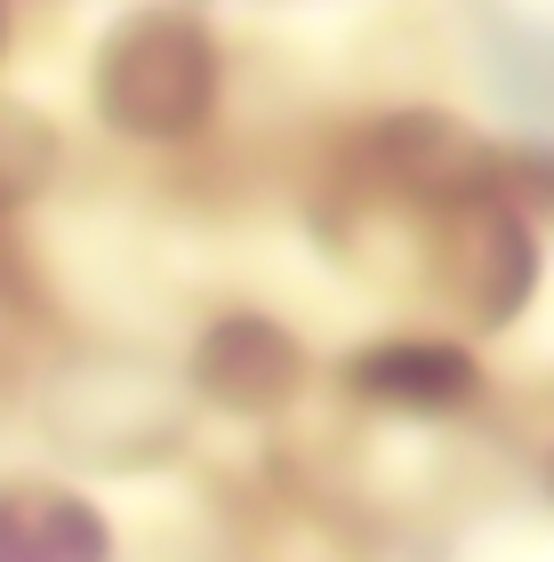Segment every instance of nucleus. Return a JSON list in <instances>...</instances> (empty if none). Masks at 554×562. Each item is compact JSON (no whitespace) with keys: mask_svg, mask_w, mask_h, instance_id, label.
I'll return each mask as SVG.
<instances>
[{"mask_svg":"<svg viewBox=\"0 0 554 562\" xmlns=\"http://www.w3.org/2000/svg\"><path fill=\"white\" fill-rule=\"evenodd\" d=\"M546 491H554V467H546Z\"/></svg>","mask_w":554,"mask_h":562,"instance_id":"6e6552de","label":"nucleus"},{"mask_svg":"<svg viewBox=\"0 0 554 562\" xmlns=\"http://www.w3.org/2000/svg\"><path fill=\"white\" fill-rule=\"evenodd\" d=\"M0 562H113V522L72 482L0 474Z\"/></svg>","mask_w":554,"mask_h":562,"instance_id":"39448f33","label":"nucleus"},{"mask_svg":"<svg viewBox=\"0 0 554 562\" xmlns=\"http://www.w3.org/2000/svg\"><path fill=\"white\" fill-rule=\"evenodd\" d=\"M41 177H48V130L24 113H0V217L24 210Z\"/></svg>","mask_w":554,"mask_h":562,"instance_id":"423d86ee","label":"nucleus"},{"mask_svg":"<svg viewBox=\"0 0 554 562\" xmlns=\"http://www.w3.org/2000/svg\"><path fill=\"white\" fill-rule=\"evenodd\" d=\"M9 33H16V24H9V0H0V57H9Z\"/></svg>","mask_w":554,"mask_h":562,"instance_id":"0eeeda50","label":"nucleus"},{"mask_svg":"<svg viewBox=\"0 0 554 562\" xmlns=\"http://www.w3.org/2000/svg\"><path fill=\"white\" fill-rule=\"evenodd\" d=\"M217 89H225V57H217L210 24L185 16V9L121 16L89 65L97 113L129 145H185L217 113Z\"/></svg>","mask_w":554,"mask_h":562,"instance_id":"f257e3e1","label":"nucleus"},{"mask_svg":"<svg viewBox=\"0 0 554 562\" xmlns=\"http://www.w3.org/2000/svg\"><path fill=\"white\" fill-rule=\"evenodd\" d=\"M346 386L377 411H410V418H450L483 394V370H474V346L459 338H370L346 370Z\"/></svg>","mask_w":554,"mask_h":562,"instance_id":"20e7f679","label":"nucleus"},{"mask_svg":"<svg viewBox=\"0 0 554 562\" xmlns=\"http://www.w3.org/2000/svg\"><path fill=\"white\" fill-rule=\"evenodd\" d=\"M426 273L466 329H507L539 297V225L522 201L498 193V177L426 201Z\"/></svg>","mask_w":554,"mask_h":562,"instance_id":"f03ea898","label":"nucleus"},{"mask_svg":"<svg viewBox=\"0 0 554 562\" xmlns=\"http://www.w3.org/2000/svg\"><path fill=\"white\" fill-rule=\"evenodd\" d=\"M193 386L234 418H273L306 394V346L273 314H225L193 346Z\"/></svg>","mask_w":554,"mask_h":562,"instance_id":"7ed1b4c3","label":"nucleus"}]
</instances>
